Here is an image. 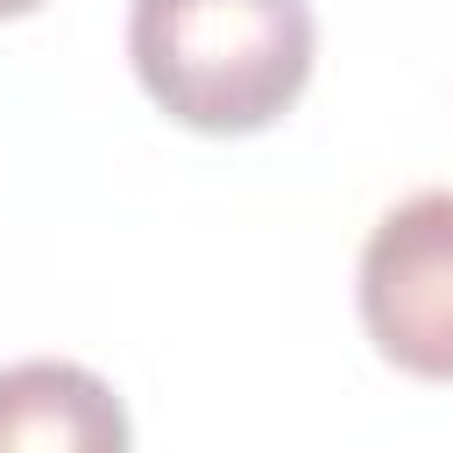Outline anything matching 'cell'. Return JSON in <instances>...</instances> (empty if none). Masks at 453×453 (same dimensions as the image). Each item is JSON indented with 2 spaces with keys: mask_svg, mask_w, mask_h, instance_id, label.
Instances as JSON below:
<instances>
[{
  "mask_svg": "<svg viewBox=\"0 0 453 453\" xmlns=\"http://www.w3.org/2000/svg\"><path fill=\"white\" fill-rule=\"evenodd\" d=\"M0 453H134V425L99 368L28 354L0 368Z\"/></svg>",
  "mask_w": 453,
  "mask_h": 453,
  "instance_id": "cell-3",
  "label": "cell"
},
{
  "mask_svg": "<svg viewBox=\"0 0 453 453\" xmlns=\"http://www.w3.org/2000/svg\"><path fill=\"white\" fill-rule=\"evenodd\" d=\"M127 57L177 127L262 134L311 85L319 21L311 0H134Z\"/></svg>",
  "mask_w": 453,
  "mask_h": 453,
  "instance_id": "cell-1",
  "label": "cell"
},
{
  "mask_svg": "<svg viewBox=\"0 0 453 453\" xmlns=\"http://www.w3.org/2000/svg\"><path fill=\"white\" fill-rule=\"evenodd\" d=\"M42 0H0V21H14V14H35Z\"/></svg>",
  "mask_w": 453,
  "mask_h": 453,
  "instance_id": "cell-4",
  "label": "cell"
},
{
  "mask_svg": "<svg viewBox=\"0 0 453 453\" xmlns=\"http://www.w3.org/2000/svg\"><path fill=\"white\" fill-rule=\"evenodd\" d=\"M354 297L389 368L453 382V191H411L368 226Z\"/></svg>",
  "mask_w": 453,
  "mask_h": 453,
  "instance_id": "cell-2",
  "label": "cell"
}]
</instances>
